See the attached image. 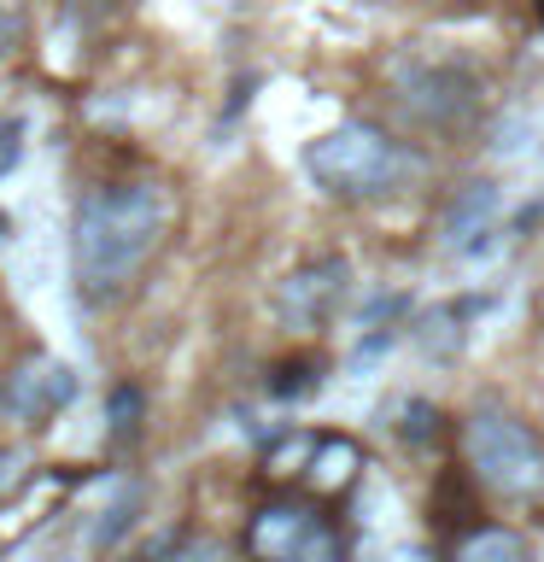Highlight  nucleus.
Listing matches in <instances>:
<instances>
[{"label":"nucleus","instance_id":"1","mask_svg":"<svg viewBox=\"0 0 544 562\" xmlns=\"http://www.w3.org/2000/svg\"><path fill=\"white\" fill-rule=\"evenodd\" d=\"M175 223L170 188L147 176H123V182L88 188L70 211V281H77L82 305H117L123 293L147 276Z\"/></svg>","mask_w":544,"mask_h":562},{"label":"nucleus","instance_id":"2","mask_svg":"<svg viewBox=\"0 0 544 562\" xmlns=\"http://www.w3.org/2000/svg\"><path fill=\"white\" fill-rule=\"evenodd\" d=\"M305 170L328 200H386L416 182L421 158L381 123H333L305 147Z\"/></svg>","mask_w":544,"mask_h":562},{"label":"nucleus","instance_id":"3","mask_svg":"<svg viewBox=\"0 0 544 562\" xmlns=\"http://www.w3.org/2000/svg\"><path fill=\"white\" fill-rule=\"evenodd\" d=\"M463 451L468 469L491 498L539 509L544 504V434L526 428L503 404H474L463 422Z\"/></svg>","mask_w":544,"mask_h":562},{"label":"nucleus","instance_id":"4","mask_svg":"<svg viewBox=\"0 0 544 562\" xmlns=\"http://www.w3.org/2000/svg\"><path fill=\"white\" fill-rule=\"evenodd\" d=\"M246 557L252 562H345L351 544H345V527L333 521L328 504L316 498H270L252 509L246 521Z\"/></svg>","mask_w":544,"mask_h":562},{"label":"nucleus","instance_id":"5","mask_svg":"<svg viewBox=\"0 0 544 562\" xmlns=\"http://www.w3.org/2000/svg\"><path fill=\"white\" fill-rule=\"evenodd\" d=\"M398 105L410 112L421 130H463V123L480 112V77L456 59L439 65H398Z\"/></svg>","mask_w":544,"mask_h":562},{"label":"nucleus","instance_id":"6","mask_svg":"<svg viewBox=\"0 0 544 562\" xmlns=\"http://www.w3.org/2000/svg\"><path fill=\"white\" fill-rule=\"evenodd\" d=\"M345 293H351V258H340V252L305 258V263H298V270H287V281L275 288V316H281L293 334H322L333 316H340Z\"/></svg>","mask_w":544,"mask_h":562},{"label":"nucleus","instance_id":"7","mask_svg":"<svg viewBox=\"0 0 544 562\" xmlns=\"http://www.w3.org/2000/svg\"><path fill=\"white\" fill-rule=\"evenodd\" d=\"M498 223H503V188L491 176H468V182L451 188L445 211H439V240H445V252L474 258L498 235Z\"/></svg>","mask_w":544,"mask_h":562},{"label":"nucleus","instance_id":"8","mask_svg":"<svg viewBox=\"0 0 544 562\" xmlns=\"http://www.w3.org/2000/svg\"><path fill=\"white\" fill-rule=\"evenodd\" d=\"M70 398H77V369L59 358H24L7 375V416L24 428H47Z\"/></svg>","mask_w":544,"mask_h":562},{"label":"nucleus","instance_id":"9","mask_svg":"<svg viewBox=\"0 0 544 562\" xmlns=\"http://www.w3.org/2000/svg\"><path fill=\"white\" fill-rule=\"evenodd\" d=\"M474 311H486V299H456V305H439L428 323H421V351H428V358H456V351H463V323Z\"/></svg>","mask_w":544,"mask_h":562},{"label":"nucleus","instance_id":"10","mask_svg":"<svg viewBox=\"0 0 544 562\" xmlns=\"http://www.w3.org/2000/svg\"><path fill=\"white\" fill-rule=\"evenodd\" d=\"M451 562H533V544L515 527H474L451 551Z\"/></svg>","mask_w":544,"mask_h":562},{"label":"nucleus","instance_id":"11","mask_svg":"<svg viewBox=\"0 0 544 562\" xmlns=\"http://www.w3.org/2000/svg\"><path fill=\"white\" fill-rule=\"evenodd\" d=\"M363 469V451L358 439H316V457H310V486L316 492H340L358 481Z\"/></svg>","mask_w":544,"mask_h":562},{"label":"nucleus","instance_id":"12","mask_svg":"<svg viewBox=\"0 0 544 562\" xmlns=\"http://www.w3.org/2000/svg\"><path fill=\"white\" fill-rule=\"evenodd\" d=\"M140 416H147V393H140L135 381H117L112 393H105V439H112V446H129L140 434Z\"/></svg>","mask_w":544,"mask_h":562},{"label":"nucleus","instance_id":"13","mask_svg":"<svg viewBox=\"0 0 544 562\" xmlns=\"http://www.w3.org/2000/svg\"><path fill=\"white\" fill-rule=\"evenodd\" d=\"M135 516H140V486H117V498L100 509V527H94V544H100V551H105V544H117L123 533H129Z\"/></svg>","mask_w":544,"mask_h":562},{"label":"nucleus","instance_id":"14","mask_svg":"<svg viewBox=\"0 0 544 562\" xmlns=\"http://www.w3.org/2000/svg\"><path fill=\"white\" fill-rule=\"evenodd\" d=\"M316 386H322V363H316V358H293V363L275 369L270 393H275V398H310Z\"/></svg>","mask_w":544,"mask_h":562},{"label":"nucleus","instance_id":"15","mask_svg":"<svg viewBox=\"0 0 544 562\" xmlns=\"http://www.w3.org/2000/svg\"><path fill=\"white\" fill-rule=\"evenodd\" d=\"M24 35H30L24 0H0V59H12V53L24 47Z\"/></svg>","mask_w":544,"mask_h":562},{"label":"nucleus","instance_id":"16","mask_svg":"<svg viewBox=\"0 0 544 562\" xmlns=\"http://www.w3.org/2000/svg\"><path fill=\"white\" fill-rule=\"evenodd\" d=\"M24 135H30L24 117H0V176L18 170V158H24Z\"/></svg>","mask_w":544,"mask_h":562},{"label":"nucleus","instance_id":"17","mask_svg":"<svg viewBox=\"0 0 544 562\" xmlns=\"http://www.w3.org/2000/svg\"><path fill=\"white\" fill-rule=\"evenodd\" d=\"M24 481H30V457L12 451V446H0V504H7L12 492H24Z\"/></svg>","mask_w":544,"mask_h":562},{"label":"nucleus","instance_id":"18","mask_svg":"<svg viewBox=\"0 0 544 562\" xmlns=\"http://www.w3.org/2000/svg\"><path fill=\"white\" fill-rule=\"evenodd\" d=\"M170 562H228V557H223V544H211V539H193V544H182V551H175Z\"/></svg>","mask_w":544,"mask_h":562},{"label":"nucleus","instance_id":"19","mask_svg":"<svg viewBox=\"0 0 544 562\" xmlns=\"http://www.w3.org/2000/svg\"><path fill=\"white\" fill-rule=\"evenodd\" d=\"M381 562H439L428 544H416V539H404V544H393V551H386Z\"/></svg>","mask_w":544,"mask_h":562},{"label":"nucleus","instance_id":"20","mask_svg":"<svg viewBox=\"0 0 544 562\" xmlns=\"http://www.w3.org/2000/svg\"><path fill=\"white\" fill-rule=\"evenodd\" d=\"M0 416H7V375H0Z\"/></svg>","mask_w":544,"mask_h":562}]
</instances>
